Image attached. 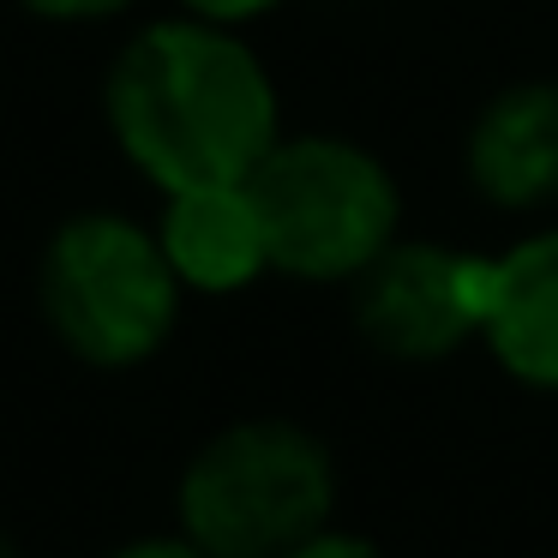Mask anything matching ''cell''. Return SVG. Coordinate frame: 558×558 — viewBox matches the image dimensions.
I'll use <instances>...</instances> for the list:
<instances>
[{
  "mask_svg": "<svg viewBox=\"0 0 558 558\" xmlns=\"http://www.w3.org/2000/svg\"><path fill=\"white\" fill-rule=\"evenodd\" d=\"M102 126L150 193L241 186L289 133L282 85L253 31L157 13L126 31L102 73Z\"/></svg>",
  "mask_w": 558,
  "mask_h": 558,
  "instance_id": "1",
  "label": "cell"
},
{
  "mask_svg": "<svg viewBox=\"0 0 558 558\" xmlns=\"http://www.w3.org/2000/svg\"><path fill=\"white\" fill-rule=\"evenodd\" d=\"M337 505V450L294 414H241L174 474V529L205 558H282L330 529Z\"/></svg>",
  "mask_w": 558,
  "mask_h": 558,
  "instance_id": "2",
  "label": "cell"
},
{
  "mask_svg": "<svg viewBox=\"0 0 558 558\" xmlns=\"http://www.w3.org/2000/svg\"><path fill=\"white\" fill-rule=\"evenodd\" d=\"M37 306L61 354L78 366L138 373L174 342L186 289L145 217L90 205L61 217L43 241Z\"/></svg>",
  "mask_w": 558,
  "mask_h": 558,
  "instance_id": "3",
  "label": "cell"
},
{
  "mask_svg": "<svg viewBox=\"0 0 558 558\" xmlns=\"http://www.w3.org/2000/svg\"><path fill=\"white\" fill-rule=\"evenodd\" d=\"M270 270L301 289H349L409 234L397 169L354 133H282L253 181Z\"/></svg>",
  "mask_w": 558,
  "mask_h": 558,
  "instance_id": "4",
  "label": "cell"
},
{
  "mask_svg": "<svg viewBox=\"0 0 558 558\" xmlns=\"http://www.w3.org/2000/svg\"><path fill=\"white\" fill-rule=\"evenodd\" d=\"M486 294H493V246L402 234L373 270L349 282V318L378 361L445 366L481 349Z\"/></svg>",
  "mask_w": 558,
  "mask_h": 558,
  "instance_id": "5",
  "label": "cell"
},
{
  "mask_svg": "<svg viewBox=\"0 0 558 558\" xmlns=\"http://www.w3.org/2000/svg\"><path fill=\"white\" fill-rule=\"evenodd\" d=\"M462 186L493 217H558V78L522 73L474 102L462 126Z\"/></svg>",
  "mask_w": 558,
  "mask_h": 558,
  "instance_id": "6",
  "label": "cell"
},
{
  "mask_svg": "<svg viewBox=\"0 0 558 558\" xmlns=\"http://www.w3.org/2000/svg\"><path fill=\"white\" fill-rule=\"evenodd\" d=\"M481 354L529 397L558 402V217L522 222L493 246Z\"/></svg>",
  "mask_w": 558,
  "mask_h": 558,
  "instance_id": "7",
  "label": "cell"
},
{
  "mask_svg": "<svg viewBox=\"0 0 558 558\" xmlns=\"http://www.w3.org/2000/svg\"><path fill=\"white\" fill-rule=\"evenodd\" d=\"M150 229H157L186 301H234V294H253L265 277H277L265 217H258V198L246 181L162 193Z\"/></svg>",
  "mask_w": 558,
  "mask_h": 558,
  "instance_id": "8",
  "label": "cell"
},
{
  "mask_svg": "<svg viewBox=\"0 0 558 558\" xmlns=\"http://www.w3.org/2000/svg\"><path fill=\"white\" fill-rule=\"evenodd\" d=\"M13 7L49 31H97L138 13V0H13Z\"/></svg>",
  "mask_w": 558,
  "mask_h": 558,
  "instance_id": "9",
  "label": "cell"
},
{
  "mask_svg": "<svg viewBox=\"0 0 558 558\" xmlns=\"http://www.w3.org/2000/svg\"><path fill=\"white\" fill-rule=\"evenodd\" d=\"M289 0H174V13H193L205 25H229V31H258L282 13Z\"/></svg>",
  "mask_w": 558,
  "mask_h": 558,
  "instance_id": "10",
  "label": "cell"
},
{
  "mask_svg": "<svg viewBox=\"0 0 558 558\" xmlns=\"http://www.w3.org/2000/svg\"><path fill=\"white\" fill-rule=\"evenodd\" d=\"M282 558H390V553L373 541V534H361V529H342V522H330V529H318L313 541H301L294 553H282Z\"/></svg>",
  "mask_w": 558,
  "mask_h": 558,
  "instance_id": "11",
  "label": "cell"
},
{
  "mask_svg": "<svg viewBox=\"0 0 558 558\" xmlns=\"http://www.w3.org/2000/svg\"><path fill=\"white\" fill-rule=\"evenodd\" d=\"M102 558H205V553H198L181 529H150V534H126V541H114Z\"/></svg>",
  "mask_w": 558,
  "mask_h": 558,
  "instance_id": "12",
  "label": "cell"
},
{
  "mask_svg": "<svg viewBox=\"0 0 558 558\" xmlns=\"http://www.w3.org/2000/svg\"><path fill=\"white\" fill-rule=\"evenodd\" d=\"M0 558H31V553H25V546H19L7 529H0Z\"/></svg>",
  "mask_w": 558,
  "mask_h": 558,
  "instance_id": "13",
  "label": "cell"
}]
</instances>
